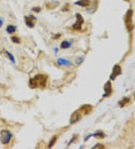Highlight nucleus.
Here are the masks:
<instances>
[{
  "label": "nucleus",
  "instance_id": "2eb2a0df",
  "mask_svg": "<svg viewBox=\"0 0 135 149\" xmlns=\"http://www.w3.org/2000/svg\"><path fill=\"white\" fill-rule=\"evenodd\" d=\"M5 54H7V56L9 57V59H10V60H11L13 63H15V60H14V57H13V55H12L11 54L9 53L8 51H6V50H5Z\"/></svg>",
  "mask_w": 135,
  "mask_h": 149
},
{
  "label": "nucleus",
  "instance_id": "dca6fc26",
  "mask_svg": "<svg viewBox=\"0 0 135 149\" xmlns=\"http://www.w3.org/2000/svg\"><path fill=\"white\" fill-rule=\"evenodd\" d=\"M11 40L13 42L17 43V44H19L20 43V39L19 37H17V36H12L11 37Z\"/></svg>",
  "mask_w": 135,
  "mask_h": 149
},
{
  "label": "nucleus",
  "instance_id": "f3484780",
  "mask_svg": "<svg viewBox=\"0 0 135 149\" xmlns=\"http://www.w3.org/2000/svg\"><path fill=\"white\" fill-rule=\"evenodd\" d=\"M32 10H33L34 11H35V12H39V11H41V8H39V7H35V8H32Z\"/></svg>",
  "mask_w": 135,
  "mask_h": 149
},
{
  "label": "nucleus",
  "instance_id": "ddd939ff",
  "mask_svg": "<svg viewBox=\"0 0 135 149\" xmlns=\"http://www.w3.org/2000/svg\"><path fill=\"white\" fill-rule=\"evenodd\" d=\"M71 46V43L68 41H63L62 43H61V48H69Z\"/></svg>",
  "mask_w": 135,
  "mask_h": 149
},
{
  "label": "nucleus",
  "instance_id": "20e7f679",
  "mask_svg": "<svg viewBox=\"0 0 135 149\" xmlns=\"http://www.w3.org/2000/svg\"><path fill=\"white\" fill-rule=\"evenodd\" d=\"M76 17H77V21L73 26H72V28L74 30H80L81 28H82V25L83 24L84 20L83 18V17L80 14H77Z\"/></svg>",
  "mask_w": 135,
  "mask_h": 149
},
{
  "label": "nucleus",
  "instance_id": "0eeeda50",
  "mask_svg": "<svg viewBox=\"0 0 135 149\" xmlns=\"http://www.w3.org/2000/svg\"><path fill=\"white\" fill-rule=\"evenodd\" d=\"M80 118H81V114L77 110V111H74L73 114H72V115L71 117V120H70V123L71 124H75V123H77L80 119Z\"/></svg>",
  "mask_w": 135,
  "mask_h": 149
},
{
  "label": "nucleus",
  "instance_id": "f8f14e48",
  "mask_svg": "<svg viewBox=\"0 0 135 149\" xmlns=\"http://www.w3.org/2000/svg\"><path fill=\"white\" fill-rule=\"evenodd\" d=\"M17 30V27H15V26H13V25H9L6 28V30L8 32V33L9 34H11V33H14Z\"/></svg>",
  "mask_w": 135,
  "mask_h": 149
},
{
  "label": "nucleus",
  "instance_id": "6ab92c4d",
  "mask_svg": "<svg viewBox=\"0 0 135 149\" xmlns=\"http://www.w3.org/2000/svg\"><path fill=\"white\" fill-rule=\"evenodd\" d=\"M126 1H128V0H126Z\"/></svg>",
  "mask_w": 135,
  "mask_h": 149
},
{
  "label": "nucleus",
  "instance_id": "a211bd4d",
  "mask_svg": "<svg viewBox=\"0 0 135 149\" xmlns=\"http://www.w3.org/2000/svg\"><path fill=\"white\" fill-rule=\"evenodd\" d=\"M104 148V145H101V144H98V145H96L95 146H94V148Z\"/></svg>",
  "mask_w": 135,
  "mask_h": 149
},
{
  "label": "nucleus",
  "instance_id": "f257e3e1",
  "mask_svg": "<svg viewBox=\"0 0 135 149\" xmlns=\"http://www.w3.org/2000/svg\"><path fill=\"white\" fill-rule=\"evenodd\" d=\"M48 77L43 74L35 75L29 80V86L32 89L35 88H45L47 86Z\"/></svg>",
  "mask_w": 135,
  "mask_h": 149
},
{
  "label": "nucleus",
  "instance_id": "6e6552de",
  "mask_svg": "<svg viewBox=\"0 0 135 149\" xmlns=\"http://www.w3.org/2000/svg\"><path fill=\"white\" fill-rule=\"evenodd\" d=\"M121 73V68L119 66H115L113 70V73L110 76L111 79H115L116 76H118Z\"/></svg>",
  "mask_w": 135,
  "mask_h": 149
},
{
  "label": "nucleus",
  "instance_id": "f03ea898",
  "mask_svg": "<svg viewBox=\"0 0 135 149\" xmlns=\"http://www.w3.org/2000/svg\"><path fill=\"white\" fill-rule=\"evenodd\" d=\"M12 137V134L9 130L2 129L0 132V142L3 145H6L10 142Z\"/></svg>",
  "mask_w": 135,
  "mask_h": 149
},
{
  "label": "nucleus",
  "instance_id": "39448f33",
  "mask_svg": "<svg viewBox=\"0 0 135 149\" xmlns=\"http://www.w3.org/2000/svg\"><path fill=\"white\" fill-rule=\"evenodd\" d=\"M35 21H36V18L34 16H32V15L26 16L25 17L26 24L27 25V27H29V28H33L35 27Z\"/></svg>",
  "mask_w": 135,
  "mask_h": 149
},
{
  "label": "nucleus",
  "instance_id": "7ed1b4c3",
  "mask_svg": "<svg viewBox=\"0 0 135 149\" xmlns=\"http://www.w3.org/2000/svg\"><path fill=\"white\" fill-rule=\"evenodd\" d=\"M125 26L128 31L133 30V23H132V11L129 10L125 16Z\"/></svg>",
  "mask_w": 135,
  "mask_h": 149
},
{
  "label": "nucleus",
  "instance_id": "423d86ee",
  "mask_svg": "<svg viewBox=\"0 0 135 149\" xmlns=\"http://www.w3.org/2000/svg\"><path fill=\"white\" fill-rule=\"evenodd\" d=\"M92 110V106L90 105H84V106H81V108L78 110L81 115H88Z\"/></svg>",
  "mask_w": 135,
  "mask_h": 149
},
{
  "label": "nucleus",
  "instance_id": "1a4fd4ad",
  "mask_svg": "<svg viewBox=\"0 0 135 149\" xmlns=\"http://www.w3.org/2000/svg\"><path fill=\"white\" fill-rule=\"evenodd\" d=\"M104 90H105V95H104V96H109V95L111 93V92H112V86H111V83H110V81H107V84H105Z\"/></svg>",
  "mask_w": 135,
  "mask_h": 149
},
{
  "label": "nucleus",
  "instance_id": "9d476101",
  "mask_svg": "<svg viewBox=\"0 0 135 149\" xmlns=\"http://www.w3.org/2000/svg\"><path fill=\"white\" fill-rule=\"evenodd\" d=\"M58 64L60 66H69L71 65V62L68 60L63 59V58H59L58 60Z\"/></svg>",
  "mask_w": 135,
  "mask_h": 149
},
{
  "label": "nucleus",
  "instance_id": "9b49d317",
  "mask_svg": "<svg viewBox=\"0 0 135 149\" xmlns=\"http://www.w3.org/2000/svg\"><path fill=\"white\" fill-rule=\"evenodd\" d=\"M90 3H91L90 0H79V1L75 2L76 5L82 7H87L90 5Z\"/></svg>",
  "mask_w": 135,
  "mask_h": 149
},
{
  "label": "nucleus",
  "instance_id": "4468645a",
  "mask_svg": "<svg viewBox=\"0 0 135 149\" xmlns=\"http://www.w3.org/2000/svg\"><path fill=\"white\" fill-rule=\"evenodd\" d=\"M56 140H57V136H53V138L51 139V140L50 141V143H49L48 148H52V147L54 145V144H55V142H56Z\"/></svg>",
  "mask_w": 135,
  "mask_h": 149
}]
</instances>
